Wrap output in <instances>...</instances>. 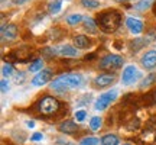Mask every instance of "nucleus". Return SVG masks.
<instances>
[{"label":"nucleus","mask_w":156,"mask_h":145,"mask_svg":"<svg viewBox=\"0 0 156 145\" xmlns=\"http://www.w3.org/2000/svg\"><path fill=\"white\" fill-rule=\"evenodd\" d=\"M26 126H28V128H35V122L34 121H28V122H26Z\"/></svg>","instance_id":"obj_31"},{"label":"nucleus","mask_w":156,"mask_h":145,"mask_svg":"<svg viewBox=\"0 0 156 145\" xmlns=\"http://www.w3.org/2000/svg\"><path fill=\"white\" fill-rule=\"evenodd\" d=\"M101 125H103V119L100 116H93L90 119V129L95 132V131H98L101 128Z\"/></svg>","instance_id":"obj_22"},{"label":"nucleus","mask_w":156,"mask_h":145,"mask_svg":"<svg viewBox=\"0 0 156 145\" xmlns=\"http://www.w3.org/2000/svg\"><path fill=\"white\" fill-rule=\"evenodd\" d=\"M84 77L80 72H65L55 80H52L49 83L51 90H54L55 93H67L73 89H78L80 86H83Z\"/></svg>","instance_id":"obj_1"},{"label":"nucleus","mask_w":156,"mask_h":145,"mask_svg":"<svg viewBox=\"0 0 156 145\" xmlns=\"http://www.w3.org/2000/svg\"><path fill=\"white\" fill-rule=\"evenodd\" d=\"M140 65L145 68V70H155L156 68V51L155 50H149L146 51L145 54L140 58Z\"/></svg>","instance_id":"obj_9"},{"label":"nucleus","mask_w":156,"mask_h":145,"mask_svg":"<svg viewBox=\"0 0 156 145\" xmlns=\"http://www.w3.org/2000/svg\"><path fill=\"white\" fill-rule=\"evenodd\" d=\"M152 12H153V15H155V17H156V2L153 3V6H152Z\"/></svg>","instance_id":"obj_32"},{"label":"nucleus","mask_w":156,"mask_h":145,"mask_svg":"<svg viewBox=\"0 0 156 145\" xmlns=\"http://www.w3.org/2000/svg\"><path fill=\"white\" fill-rule=\"evenodd\" d=\"M52 76H54V71L51 68H44L42 71H39L34 78H32V86L35 87H42L46 83H51L52 81Z\"/></svg>","instance_id":"obj_8"},{"label":"nucleus","mask_w":156,"mask_h":145,"mask_svg":"<svg viewBox=\"0 0 156 145\" xmlns=\"http://www.w3.org/2000/svg\"><path fill=\"white\" fill-rule=\"evenodd\" d=\"M114 81H116V74H113V72H103V74L97 76L93 80V86H94V89H106L108 86H112Z\"/></svg>","instance_id":"obj_7"},{"label":"nucleus","mask_w":156,"mask_h":145,"mask_svg":"<svg viewBox=\"0 0 156 145\" xmlns=\"http://www.w3.org/2000/svg\"><path fill=\"white\" fill-rule=\"evenodd\" d=\"M124 64L123 57L117 55V54H107L100 60L98 62V67L104 71H110V70H117Z\"/></svg>","instance_id":"obj_4"},{"label":"nucleus","mask_w":156,"mask_h":145,"mask_svg":"<svg viewBox=\"0 0 156 145\" xmlns=\"http://www.w3.org/2000/svg\"><path fill=\"white\" fill-rule=\"evenodd\" d=\"M28 2L29 0H12V3L16 6H22V5H25V3H28Z\"/></svg>","instance_id":"obj_30"},{"label":"nucleus","mask_w":156,"mask_h":145,"mask_svg":"<svg viewBox=\"0 0 156 145\" xmlns=\"http://www.w3.org/2000/svg\"><path fill=\"white\" fill-rule=\"evenodd\" d=\"M137 78H140V72L137 71L136 65H127L123 70V74H122L123 86H132L134 81H137Z\"/></svg>","instance_id":"obj_6"},{"label":"nucleus","mask_w":156,"mask_h":145,"mask_svg":"<svg viewBox=\"0 0 156 145\" xmlns=\"http://www.w3.org/2000/svg\"><path fill=\"white\" fill-rule=\"evenodd\" d=\"M101 145H119V136L114 134H107L101 138Z\"/></svg>","instance_id":"obj_19"},{"label":"nucleus","mask_w":156,"mask_h":145,"mask_svg":"<svg viewBox=\"0 0 156 145\" xmlns=\"http://www.w3.org/2000/svg\"><path fill=\"white\" fill-rule=\"evenodd\" d=\"M116 2H119V3H126V2H132V0H116Z\"/></svg>","instance_id":"obj_33"},{"label":"nucleus","mask_w":156,"mask_h":145,"mask_svg":"<svg viewBox=\"0 0 156 145\" xmlns=\"http://www.w3.org/2000/svg\"><path fill=\"white\" fill-rule=\"evenodd\" d=\"M123 145H132V144H123Z\"/></svg>","instance_id":"obj_34"},{"label":"nucleus","mask_w":156,"mask_h":145,"mask_svg":"<svg viewBox=\"0 0 156 145\" xmlns=\"http://www.w3.org/2000/svg\"><path fill=\"white\" fill-rule=\"evenodd\" d=\"M117 96H119V91H117L116 89L110 90V91H106V93H101L94 103V109L95 110H100V112L106 110L107 107L117 99Z\"/></svg>","instance_id":"obj_5"},{"label":"nucleus","mask_w":156,"mask_h":145,"mask_svg":"<svg viewBox=\"0 0 156 145\" xmlns=\"http://www.w3.org/2000/svg\"><path fill=\"white\" fill-rule=\"evenodd\" d=\"M81 5L85 9H98L101 3L98 0H81Z\"/></svg>","instance_id":"obj_24"},{"label":"nucleus","mask_w":156,"mask_h":145,"mask_svg":"<svg viewBox=\"0 0 156 145\" xmlns=\"http://www.w3.org/2000/svg\"><path fill=\"white\" fill-rule=\"evenodd\" d=\"M83 20H84V17L81 16L80 13H73V15L67 16V19H65V22H67L69 26H75L78 23H81Z\"/></svg>","instance_id":"obj_20"},{"label":"nucleus","mask_w":156,"mask_h":145,"mask_svg":"<svg viewBox=\"0 0 156 145\" xmlns=\"http://www.w3.org/2000/svg\"><path fill=\"white\" fill-rule=\"evenodd\" d=\"M93 44V41L87 36V35H77L74 36V46L77 50H87Z\"/></svg>","instance_id":"obj_13"},{"label":"nucleus","mask_w":156,"mask_h":145,"mask_svg":"<svg viewBox=\"0 0 156 145\" xmlns=\"http://www.w3.org/2000/svg\"><path fill=\"white\" fill-rule=\"evenodd\" d=\"M13 65L12 64H3V68H2V74H3V77H10L12 74H13Z\"/></svg>","instance_id":"obj_26"},{"label":"nucleus","mask_w":156,"mask_h":145,"mask_svg":"<svg viewBox=\"0 0 156 145\" xmlns=\"http://www.w3.org/2000/svg\"><path fill=\"white\" fill-rule=\"evenodd\" d=\"M147 41H149V39H146V38H134L133 41L130 42V48H132L133 52H137V51H140L142 48H145L146 44H147Z\"/></svg>","instance_id":"obj_16"},{"label":"nucleus","mask_w":156,"mask_h":145,"mask_svg":"<svg viewBox=\"0 0 156 145\" xmlns=\"http://www.w3.org/2000/svg\"><path fill=\"white\" fill-rule=\"evenodd\" d=\"M100 144V139L97 138V136H85L80 145H98Z\"/></svg>","instance_id":"obj_25"},{"label":"nucleus","mask_w":156,"mask_h":145,"mask_svg":"<svg viewBox=\"0 0 156 145\" xmlns=\"http://www.w3.org/2000/svg\"><path fill=\"white\" fill-rule=\"evenodd\" d=\"M74 117H75V121H77V122H84V121H85V117H87V112L84 110V109L77 110L75 113H74Z\"/></svg>","instance_id":"obj_27"},{"label":"nucleus","mask_w":156,"mask_h":145,"mask_svg":"<svg viewBox=\"0 0 156 145\" xmlns=\"http://www.w3.org/2000/svg\"><path fill=\"white\" fill-rule=\"evenodd\" d=\"M126 26L127 29L134 35H139L143 32V29H145V23L143 20H140L137 17H133V16H127L126 17Z\"/></svg>","instance_id":"obj_10"},{"label":"nucleus","mask_w":156,"mask_h":145,"mask_svg":"<svg viewBox=\"0 0 156 145\" xmlns=\"http://www.w3.org/2000/svg\"><path fill=\"white\" fill-rule=\"evenodd\" d=\"M83 26H84V29H85L88 34H95V32L98 31V26H97L95 19H91V17H84Z\"/></svg>","instance_id":"obj_15"},{"label":"nucleus","mask_w":156,"mask_h":145,"mask_svg":"<svg viewBox=\"0 0 156 145\" xmlns=\"http://www.w3.org/2000/svg\"><path fill=\"white\" fill-rule=\"evenodd\" d=\"M62 10V0H52L48 6V12L51 15H58Z\"/></svg>","instance_id":"obj_18"},{"label":"nucleus","mask_w":156,"mask_h":145,"mask_svg":"<svg viewBox=\"0 0 156 145\" xmlns=\"http://www.w3.org/2000/svg\"><path fill=\"white\" fill-rule=\"evenodd\" d=\"M38 109L45 116H52L59 109V102L56 100L55 97H52V96H45V97H42L39 100Z\"/></svg>","instance_id":"obj_3"},{"label":"nucleus","mask_w":156,"mask_h":145,"mask_svg":"<svg viewBox=\"0 0 156 145\" xmlns=\"http://www.w3.org/2000/svg\"><path fill=\"white\" fill-rule=\"evenodd\" d=\"M156 83V72H152V74H149L147 77L142 81V84H140V89H146V87H151L152 84Z\"/></svg>","instance_id":"obj_23"},{"label":"nucleus","mask_w":156,"mask_h":145,"mask_svg":"<svg viewBox=\"0 0 156 145\" xmlns=\"http://www.w3.org/2000/svg\"><path fill=\"white\" fill-rule=\"evenodd\" d=\"M0 32H2V38L10 41V39H15L17 36L19 29H17V26L15 23H9V25H3Z\"/></svg>","instance_id":"obj_12"},{"label":"nucleus","mask_w":156,"mask_h":145,"mask_svg":"<svg viewBox=\"0 0 156 145\" xmlns=\"http://www.w3.org/2000/svg\"><path fill=\"white\" fill-rule=\"evenodd\" d=\"M30 72H39L44 70V61L41 60V58H36L34 62H30V65L28 68Z\"/></svg>","instance_id":"obj_21"},{"label":"nucleus","mask_w":156,"mask_h":145,"mask_svg":"<svg viewBox=\"0 0 156 145\" xmlns=\"http://www.w3.org/2000/svg\"><path fill=\"white\" fill-rule=\"evenodd\" d=\"M155 2L156 0H139V2L134 5V9L137 12H145V10H147V9H151Z\"/></svg>","instance_id":"obj_17"},{"label":"nucleus","mask_w":156,"mask_h":145,"mask_svg":"<svg viewBox=\"0 0 156 145\" xmlns=\"http://www.w3.org/2000/svg\"><path fill=\"white\" fill-rule=\"evenodd\" d=\"M30 139L32 141H42L44 139V134H42V132H35V134L30 136Z\"/></svg>","instance_id":"obj_29"},{"label":"nucleus","mask_w":156,"mask_h":145,"mask_svg":"<svg viewBox=\"0 0 156 145\" xmlns=\"http://www.w3.org/2000/svg\"><path fill=\"white\" fill-rule=\"evenodd\" d=\"M58 131L62 132L65 135H73L78 131L77 122L75 121H71V119H67V121H62L59 125H58Z\"/></svg>","instance_id":"obj_11"},{"label":"nucleus","mask_w":156,"mask_h":145,"mask_svg":"<svg viewBox=\"0 0 156 145\" xmlns=\"http://www.w3.org/2000/svg\"><path fill=\"white\" fill-rule=\"evenodd\" d=\"M56 54L61 57H78V50L74 45H59L56 46Z\"/></svg>","instance_id":"obj_14"},{"label":"nucleus","mask_w":156,"mask_h":145,"mask_svg":"<svg viewBox=\"0 0 156 145\" xmlns=\"http://www.w3.org/2000/svg\"><path fill=\"white\" fill-rule=\"evenodd\" d=\"M122 13L117 9H107L104 12H100L95 16V22H97V26L100 28V31L106 32V34H113L122 25Z\"/></svg>","instance_id":"obj_2"},{"label":"nucleus","mask_w":156,"mask_h":145,"mask_svg":"<svg viewBox=\"0 0 156 145\" xmlns=\"http://www.w3.org/2000/svg\"><path fill=\"white\" fill-rule=\"evenodd\" d=\"M0 90H2V93H7V91H9V83H7L6 78H3V80L0 81Z\"/></svg>","instance_id":"obj_28"}]
</instances>
